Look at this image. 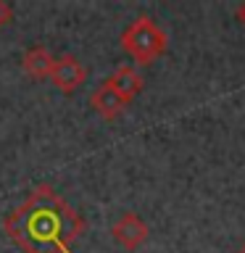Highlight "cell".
<instances>
[{
    "label": "cell",
    "mask_w": 245,
    "mask_h": 253,
    "mask_svg": "<svg viewBox=\"0 0 245 253\" xmlns=\"http://www.w3.org/2000/svg\"><path fill=\"white\" fill-rule=\"evenodd\" d=\"M3 227L24 253H71V243L84 232V219L50 185H37Z\"/></svg>",
    "instance_id": "cell-1"
},
{
    "label": "cell",
    "mask_w": 245,
    "mask_h": 253,
    "mask_svg": "<svg viewBox=\"0 0 245 253\" xmlns=\"http://www.w3.org/2000/svg\"><path fill=\"white\" fill-rule=\"evenodd\" d=\"M122 47L132 55L137 63L148 66L166 50V32L150 19V16H137L129 27L122 32Z\"/></svg>",
    "instance_id": "cell-2"
},
{
    "label": "cell",
    "mask_w": 245,
    "mask_h": 253,
    "mask_svg": "<svg viewBox=\"0 0 245 253\" xmlns=\"http://www.w3.org/2000/svg\"><path fill=\"white\" fill-rule=\"evenodd\" d=\"M50 79L55 82V87H58L61 92L71 95L74 90H79V87L84 84L87 69L82 66V61H79L77 55H61V58H55V63H53Z\"/></svg>",
    "instance_id": "cell-3"
},
{
    "label": "cell",
    "mask_w": 245,
    "mask_h": 253,
    "mask_svg": "<svg viewBox=\"0 0 245 253\" xmlns=\"http://www.w3.org/2000/svg\"><path fill=\"white\" fill-rule=\"evenodd\" d=\"M111 235H114V240H116L119 245H124L126 251H137L140 245L148 240L150 229H148V224L137 216V213L126 211V213H122V216H119L116 224L111 227Z\"/></svg>",
    "instance_id": "cell-4"
},
{
    "label": "cell",
    "mask_w": 245,
    "mask_h": 253,
    "mask_svg": "<svg viewBox=\"0 0 245 253\" xmlns=\"http://www.w3.org/2000/svg\"><path fill=\"white\" fill-rule=\"evenodd\" d=\"M106 82L114 87V90L122 95L126 103H132L142 92V87H145V79L140 77V71L134 69V66H119L114 74L106 79Z\"/></svg>",
    "instance_id": "cell-5"
},
{
    "label": "cell",
    "mask_w": 245,
    "mask_h": 253,
    "mask_svg": "<svg viewBox=\"0 0 245 253\" xmlns=\"http://www.w3.org/2000/svg\"><path fill=\"white\" fill-rule=\"evenodd\" d=\"M90 106L98 111V114L106 119V122H111V119H116V116L126 108V100H124L108 82H103L98 90L90 95Z\"/></svg>",
    "instance_id": "cell-6"
},
{
    "label": "cell",
    "mask_w": 245,
    "mask_h": 253,
    "mask_svg": "<svg viewBox=\"0 0 245 253\" xmlns=\"http://www.w3.org/2000/svg\"><path fill=\"white\" fill-rule=\"evenodd\" d=\"M53 53L50 50H45L42 45H35V47H29L27 53H24V58H21V69L27 71V74L32 79H47L53 74Z\"/></svg>",
    "instance_id": "cell-7"
},
{
    "label": "cell",
    "mask_w": 245,
    "mask_h": 253,
    "mask_svg": "<svg viewBox=\"0 0 245 253\" xmlns=\"http://www.w3.org/2000/svg\"><path fill=\"white\" fill-rule=\"evenodd\" d=\"M11 21H13V8L0 0V29H3L5 24H11Z\"/></svg>",
    "instance_id": "cell-8"
},
{
    "label": "cell",
    "mask_w": 245,
    "mask_h": 253,
    "mask_svg": "<svg viewBox=\"0 0 245 253\" xmlns=\"http://www.w3.org/2000/svg\"><path fill=\"white\" fill-rule=\"evenodd\" d=\"M237 19H240V21L245 24V3H243L240 8H237Z\"/></svg>",
    "instance_id": "cell-9"
},
{
    "label": "cell",
    "mask_w": 245,
    "mask_h": 253,
    "mask_svg": "<svg viewBox=\"0 0 245 253\" xmlns=\"http://www.w3.org/2000/svg\"><path fill=\"white\" fill-rule=\"evenodd\" d=\"M240 253H245V245H243V248H240Z\"/></svg>",
    "instance_id": "cell-10"
}]
</instances>
